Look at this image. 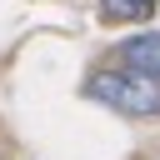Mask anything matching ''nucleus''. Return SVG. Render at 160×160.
<instances>
[{"label": "nucleus", "instance_id": "f257e3e1", "mask_svg": "<svg viewBox=\"0 0 160 160\" xmlns=\"http://www.w3.org/2000/svg\"><path fill=\"white\" fill-rule=\"evenodd\" d=\"M85 95L120 115H160V80H150L140 70H95Z\"/></svg>", "mask_w": 160, "mask_h": 160}, {"label": "nucleus", "instance_id": "f03ea898", "mask_svg": "<svg viewBox=\"0 0 160 160\" xmlns=\"http://www.w3.org/2000/svg\"><path fill=\"white\" fill-rule=\"evenodd\" d=\"M120 60H125V70H140V75L160 80V35H135V40H125V45H120Z\"/></svg>", "mask_w": 160, "mask_h": 160}, {"label": "nucleus", "instance_id": "7ed1b4c3", "mask_svg": "<svg viewBox=\"0 0 160 160\" xmlns=\"http://www.w3.org/2000/svg\"><path fill=\"white\" fill-rule=\"evenodd\" d=\"M100 15L105 20H145V15H155V0H100Z\"/></svg>", "mask_w": 160, "mask_h": 160}]
</instances>
